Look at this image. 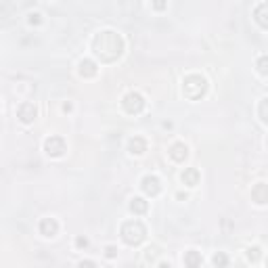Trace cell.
I'll use <instances>...</instances> for the list:
<instances>
[{"label": "cell", "instance_id": "4fadbf2b", "mask_svg": "<svg viewBox=\"0 0 268 268\" xmlns=\"http://www.w3.org/2000/svg\"><path fill=\"white\" fill-rule=\"evenodd\" d=\"M78 71H80V76H82V78H95L99 69H97V63H95V61L84 59V61L80 63V69H78Z\"/></svg>", "mask_w": 268, "mask_h": 268}, {"label": "cell", "instance_id": "cb8c5ba5", "mask_svg": "<svg viewBox=\"0 0 268 268\" xmlns=\"http://www.w3.org/2000/svg\"><path fill=\"white\" fill-rule=\"evenodd\" d=\"M76 245H78V247H88V239H86V237H78V239H76Z\"/></svg>", "mask_w": 268, "mask_h": 268}, {"label": "cell", "instance_id": "7c38bea8", "mask_svg": "<svg viewBox=\"0 0 268 268\" xmlns=\"http://www.w3.org/2000/svg\"><path fill=\"white\" fill-rule=\"evenodd\" d=\"M128 151H130L132 155H142V153L147 151V140H145V138H140V136L130 138V142H128Z\"/></svg>", "mask_w": 268, "mask_h": 268}, {"label": "cell", "instance_id": "d4e9b609", "mask_svg": "<svg viewBox=\"0 0 268 268\" xmlns=\"http://www.w3.org/2000/svg\"><path fill=\"white\" fill-rule=\"evenodd\" d=\"M266 145H268V140H266Z\"/></svg>", "mask_w": 268, "mask_h": 268}, {"label": "cell", "instance_id": "603a6c76", "mask_svg": "<svg viewBox=\"0 0 268 268\" xmlns=\"http://www.w3.org/2000/svg\"><path fill=\"white\" fill-rule=\"evenodd\" d=\"M29 23H32V25H38V23H40V15H38V13L29 15Z\"/></svg>", "mask_w": 268, "mask_h": 268}, {"label": "cell", "instance_id": "44dd1931", "mask_svg": "<svg viewBox=\"0 0 268 268\" xmlns=\"http://www.w3.org/2000/svg\"><path fill=\"white\" fill-rule=\"evenodd\" d=\"M168 7V0H153V9L155 11H164Z\"/></svg>", "mask_w": 268, "mask_h": 268}, {"label": "cell", "instance_id": "9a60e30c", "mask_svg": "<svg viewBox=\"0 0 268 268\" xmlns=\"http://www.w3.org/2000/svg\"><path fill=\"white\" fill-rule=\"evenodd\" d=\"M201 262H203L201 254H199V252H195V249H191V252H187V254H185V264H187V266H191V268L201 266Z\"/></svg>", "mask_w": 268, "mask_h": 268}, {"label": "cell", "instance_id": "30bf717a", "mask_svg": "<svg viewBox=\"0 0 268 268\" xmlns=\"http://www.w3.org/2000/svg\"><path fill=\"white\" fill-rule=\"evenodd\" d=\"M168 153H170V157L174 159V162H185V159L189 157V149H187L185 142H174Z\"/></svg>", "mask_w": 268, "mask_h": 268}, {"label": "cell", "instance_id": "5b68a950", "mask_svg": "<svg viewBox=\"0 0 268 268\" xmlns=\"http://www.w3.org/2000/svg\"><path fill=\"white\" fill-rule=\"evenodd\" d=\"M44 151L50 155V157H59L65 153V140L61 136H48L44 140Z\"/></svg>", "mask_w": 268, "mask_h": 268}, {"label": "cell", "instance_id": "5bb4252c", "mask_svg": "<svg viewBox=\"0 0 268 268\" xmlns=\"http://www.w3.org/2000/svg\"><path fill=\"white\" fill-rule=\"evenodd\" d=\"M181 178H183V183L187 187H195V185H199V170L197 168H187Z\"/></svg>", "mask_w": 268, "mask_h": 268}, {"label": "cell", "instance_id": "3957f363", "mask_svg": "<svg viewBox=\"0 0 268 268\" xmlns=\"http://www.w3.org/2000/svg\"><path fill=\"white\" fill-rule=\"evenodd\" d=\"M120 235H122L124 243H128V245H138V243H142V239H145L147 230H145V226H142V222H138V220H128V222L122 224Z\"/></svg>", "mask_w": 268, "mask_h": 268}, {"label": "cell", "instance_id": "ba28073f", "mask_svg": "<svg viewBox=\"0 0 268 268\" xmlns=\"http://www.w3.org/2000/svg\"><path fill=\"white\" fill-rule=\"evenodd\" d=\"M36 115H38V111H36V107L32 103H23L19 109H17V117H19L23 124H32L36 120Z\"/></svg>", "mask_w": 268, "mask_h": 268}, {"label": "cell", "instance_id": "52a82bcc", "mask_svg": "<svg viewBox=\"0 0 268 268\" xmlns=\"http://www.w3.org/2000/svg\"><path fill=\"white\" fill-rule=\"evenodd\" d=\"M38 228H40V235H44V237H55L59 233V222L55 218H42L40 224H38Z\"/></svg>", "mask_w": 268, "mask_h": 268}, {"label": "cell", "instance_id": "ffe728a7", "mask_svg": "<svg viewBox=\"0 0 268 268\" xmlns=\"http://www.w3.org/2000/svg\"><path fill=\"white\" fill-rule=\"evenodd\" d=\"M212 264H214V266H226V264H228V258H226L224 254H216V256L212 258Z\"/></svg>", "mask_w": 268, "mask_h": 268}, {"label": "cell", "instance_id": "6da1fadb", "mask_svg": "<svg viewBox=\"0 0 268 268\" xmlns=\"http://www.w3.org/2000/svg\"><path fill=\"white\" fill-rule=\"evenodd\" d=\"M93 52L103 61V63H113L122 57L124 52V40L122 36L111 32V29H105L99 32L95 38H93Z\"/></svg>", "mask_w": 268, "mask_h": 268}, {"label": "cell", "instance_id": "2e32d148", "mask_svg": "<svg viewBox=\"0 0 268 268\" xmlns=\"http://www.w3.org/2000/svg\"><path fill=\"white\" fill-rule=\"evenodd\" d=\"M130 210H132L134 214H145V212L149 210V203L142 199V197H134V199L130 201Z\"/></svg>", "mask_w": 268, "mask_h": 268}, {"label": "cell", "instance_id": "e0dca14e", "mask_svg": "<svg viewBox=\"0 0 268 268\" xmlns=\"http://www.w3.org/2000/svg\"><path fill=\"white\" fill-rule=\"evenodd\" d=\"M258 113H260V117H262V122H264V124H268V97H264V99L260 101V107H258Z\"/></svg>", "mask_w": 268, "mask_h": 268}, {"label": "cell", "instance_id": "8fae6325", "mask_svg": "<svg viewBox=\"0 0 268 268\" xmlns=\"http://www.w3.org/2000/svg\"><path fill=\"white\" fill-rule=\"evenodd\" d=\"M254 19L258 21L260 27L268 29V3H262V5L256 7V11H254Z\"/></svg>", "mask_w": 268, "mask_h": 268}, {"label": "cell", "instance_id": "277c9868", "mask_svg": "<svg viewBox=\"0 0 268 268\" xmlns=\"http://www.w3.org/2000/svg\"><path fill=\"white\" fill-rule=\"evenodd\" d=\"M122 107L126 109V113H130V115H138L142 109H145V99H142V95L140 93H128L126 97L122 99Z\"/></svg>", "mask_w": 268, "mask_h": 268}, {"label": "cell", "instance_id": "9c48e42d", "mask_svg": "<svg viewBox=\"0 0 268 268\" xmlns=\"http://www.w3.org/2000/svg\"><path fill=\"white\" fill-rule=\"evenodd\" d=\"M252 199H254L258 205H266V203H268V185H266V183H258V185L252 189Z\"/></svg>", "mask_w": 268, "mask_h": 268}, {"label": "cell", "instance_id": "d6986e66", "mask_svg": "<svg viewBox=\"0 0 268 268\" xmlns=\"http://www.w3.org/2000/svg\"><path fill=\"white\" fill-rule=\"evenodd\" d=\"M247 260L249 262H258L260 260V247H249L247 249Z\"/></svg>", "mask_w": 268, "mask_h": 268}, {"label": "cell", "instance_id": "7402d4cb", "mask_svg": "<svg viewBox=\"0 0 268 268\" xmlns=\"http://www.w3.org/2000/svg\"><path fill=\"white\" fill-rule=\"evenodd\" d=\"M105 256H107V258H115V256H117V249H115L113 245H109V247L105 249Z\"/></svg>", "mask_w": 268, "mask_h": 268}, {"label": "cell", "instance_id": "ac0fdd59", "mask_svg": "<svg viewBox=\"0 0 268 268\" xmlns=\"http://www.w3.org/2000/svg\"><path fill=\"white\" fill-rule=\"evenodd\" d=\"M256 67H258V71L262 76H268V57L264 55V57H260L258 61H256Z\"/></svg>", "mask_w": 268, "mask_h": 268}, {"label": "cell", "instance_id": "8992f818", "mask_svg": "<svg viewBox=\"0 0 268 268\" xmlns=\"http://www.w3.org/2000/svg\"><path fill=\"white\" fill-rule=\"evenodd\" d=\"M142 191H145V195H149V197H155V195H159V191H162V183H159L157 176H145L140 183Z\"/></svg>", "mask_w": 268, "mask_h": 268}, {"label": "cell", "instance_id": "7a4b0ae2", "mask_svg": "<svg viewBox=\"0 0 268 268\" xmlns=\"http://www.w3.org/2000/svg\"><path fill=\"white\" fill-rule=\"evenodd\" d=\"M207 93V80L199 74H191L183 80V95L189 101H197Z\"/></svg>", "mask_w": 268, "mask_h": 268}]
</instances>
